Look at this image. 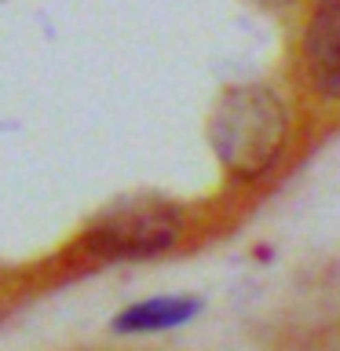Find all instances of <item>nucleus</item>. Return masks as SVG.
<instances>
[{
    "instance_id": "7ed1b4c3",
    "label": "nucleus",
    "mask_w": 340,
    "mask_h": 351,
    "mask_svg": "<svg viewBox=\"0 0 340 351\" xmlns=\"http://www.w3.org/2000/svg\"><path fill=\"white\" fill-rule=\"evenodd\" d=\"M311 84L326 99H340V0H318L304 40Z\"/></svg>"
},
{
    "instance_id": "39448f33",
    "label": "nucleus",
    "mask_w": 340,
    "mask_h": 351,
    "mask_svg": "<svg viewBox=\"0 0 340 351\" xmlns=\"http://www.w3.org/2000/svg\"><path fill=\"white\" fill-rule=\"evenodd\" d=\"M260 8H289V4H296V0H256Z\"/></svg>"
},
{
    "instance_id": "20e7f679",
    "label": "nucleus",
    "mask_w": 340,
    "mask_h": 351,
    "mask_svg": "<svg viewBox=\"0 0 340 351\" xmlns=\"http://www.w3.org/2000/svg\"><path fill=\"white\" fill-rule=\"evenodd\" d=\"M202 311V300L194 296H154V300L132 304L128 311L114 318L117 333H161V329H175Z\"/></svg>"
},
{
    "instance_id": "f257e3e1",
    "label": "nucleus",
    "mask_w": 340,
    "mask_h": 351,
    "mask_svg": "<svg viewBox=\"0 0 340 351\" xmlns=\"http://www.w3.org/2000/svg\"><path fill=\"white\" fill-rule=\"evenodd\" d=\"M212 150L238 180H256L282 158L289 139V110L267 84H238L219 95L212 110Z\"/></svg>"
},
{
    "instance_id": "f03ea898",
    "label": "nucleus",
    "mask_w": 340,
    "mask_h": 351,
    "mask_svg": "<svg viewBox=\"0 0 340 351\" xmlns=\"http://www.w3.org/2000/svg\"><path fill=\"white\" fill-rule=\"evenodd\" d=\"M183 216L165 197H128L110 205L84 230V249L99 260H147L180 241Z\"/></svg>"
}]
</instances>
